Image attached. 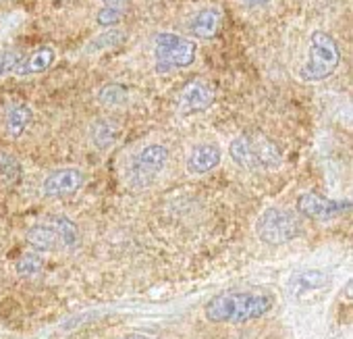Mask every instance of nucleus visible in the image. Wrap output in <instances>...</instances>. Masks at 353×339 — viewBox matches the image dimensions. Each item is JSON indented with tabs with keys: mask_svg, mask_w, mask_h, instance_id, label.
I'll use <instances>...</instances> for the list:
<instances>
[{
	"mask_svg": "<svg viewBox=\"0 0 353 339\" xmlns=\"http://www.w3.org/2000/svg\"><path fill=\"white\" fill-rule=\"evenodd\" d=\"M274 306V298L262 291H225L214 296L204 312L210 322H245L264 316Z\"/></svg>",
	"mask_w": 353,
	"mask_h": 339,
	"instance_id": "f257e3e1",
	"label": "nucleus"
},
{
	"mask_svg": "<svg viewBox=\"0 0 353 339\" xmlns=\"http://www.w3.org/2000/svg\"><path fill=\"white\" fill-rule=\"evenodd\" d=\"M229 154L237 166L248 171H272L281 166V150L264 133H243L229 146Z\"/></svg>",
	"mask_w": 353,
	"mask_h": 339,
	"instance_id": "f03ea898",
	"label": "nucleus"
},
{
	"mask_svg": "<svg viewBox=\"0 0 353 339\" xmlns=\"http://www.w3.org/2000/svg\"><path fill=\"white\" fill-rule=\"evenodd\" d=\"M341 63V52L334 38L322 30H316L310 36V59L299 69V77L303 81L316 84L330 77Z\"/></svg>",
	"mask_w": 353,
	"mask_h": 339,
	"instance_id": "7ed1b4c3",
	"label": "nucleus"
},
{
	"mask_svg": "<svg viewBox=\"0 0 353 339\" xmlns=\"http://www.w3.org/2000/svg\"><path fill=\"white\" fill-rule=\"evenodd\" d=\"M154 55H156V69L166 73L170 69H183L196 61L198 46L192 40H185L176 34H158L154 40Z\"/></svg>",
	"mask_w": 353,
	"mask_h": 339,
	"instance_id": "20e7f679",
	"label": "nucleus"
},
{
	"mask_svg": "<svg viewBox=\"0 0 353 339\" xmlns=\"http://www.w3.org/2000/svg\"><path fill=\"white\" fill-rule=\"evenodd\" d=\"M256 235L268 246H283L299 235V221L283 209H268L256 221Z\"/></svg>",
	"mask_w": 353,
	"mask_h": 339,
	"instance_id": "39448f33",
	"label": "nucleus"
},
{
	"mask_svg": "<svg viewBox=\"0 0 353 339\" xmlns=\"http://www.w3.org/2000/svg\"><path fill=\"white\" fill-rule=\"evenodd\" d=\"M168 160V150L162 144H150L143 150H139L129 164V184L133 188H148L152 186L158 175L164 171Z\"/></svg>",
	"mask_w": 353,
	"mask_h": 339,
	"instance_id": "423d86ee",
	"label": "nucleus"
},
{
	"mask_svg": "<svg viewBox=\"0 0 353 339\" xmlns=\"http://www.w3.org/2000/svg\"><path fill=\"white\" fill-rule=\"evenodd\" d=\"M297 211L314 221H330L351 211V200H330L314 192H305L297 198Z\"/></svg>",
	"mask_w": 353,
	"mask_h": 339,
	"instance_id": "0eeeda50",
	"label": "nucleus"
},
{
	"mask_svg": "<svg viewBox=\"0 0 353 339\" xmlns=\"http://www.w3.org/2000/svg\"><path fill=\"white\" fill-rule=\"evenodd\" d=\"M85 184V175L79 168L67 166V168H59V171L50 173L44 184H42V194L48 198H59V196H69L75 194L83 188Z\"/></svg>",
	"mask_w": 353,
	"mask_h": 339,
	"instance_id": "6e6552de",
	"label": "nucleus"
},
{
	"mask_svg": "<svg viewBox=\"0 0 353 339\" xmlns=\"http://www.w3.org/2000/svg\"><path fill=\"white\" fill-rule=\"evenodd\" d=\"M330 285V275H326L324 271H318V269H312V271H301L297 275L291 277L289 281V293L297 300L305 298V296H312V293H318V291H324L328 289Z\"/></svg>",
	"mask_w": 353,
	"mask_h": 339,
	"instance_id": "1a4fd4ad",
	"label": "nucleus"
},
{
	"mask_svg": "<svg viewBox=\"0 0 353 339\" xmlns=\"http://www.w3.org/2000/svg\"><path fill=\"white\" fill-rule=\"evenodd\" d=\"M214 102V90L204 81H190L179 96V108L183 113H202Z\"/></svg>",
	"mask_w": 353,
	"mask_h": 339,
	"instance_id": "9d476101",
	"label": "nucleus"
},
{
	"mask_svg": "<svg viewBox=\"0 0 353 339\" xmlns=\"http://www.w3.org/2000/svg\"><path fill=\"white\" fill-rule=\"evenodd\" d=\"M221 160H223V152L216 144H200L188 156V171L192 175H204L214 171L221 164Z\"/></svg>",
	"mask_w": 353,
	"mask_h": 339,
	"instance_id": "9b49d317",
	"label": "nucleus"
},
{
	"mask_svg": "<svg viewBox=\"0 0 353 339\" xmlns=\"http://www.w3.org/2000/svg\"><path fill=\"white\" fill-rule=\"evenodd\" d=\"M57 55L50 46H40L36 48L32 55H28L26 59L19 61V65L15 67V75L19 77H28V75H36V73H44L52 67Z\"/></svg>",
	"mask_w": 353,
	"mask_h": 339,
	"instance_id": "f8f14e48",
	"label": "nucleus"
},
{
	"mask_svg": "<svg viewBox=\"0 0 353 339\" xmlns=\"http://www.w3.org/2000/svg\"><path fill=\"white\" fill-rule=\"evenodd\" d=\"M219 26H221V13L216 9H204L200 11L194 21H192V34L200 40H210L216 36L219 32Z\"/></svg>",
	"mask_w": 353,
	"mask_h": 339,
	"instance_id": "ddd939ff",
	"label": "nucleus"
},
{
	"mask_svg": "<svg viewBox=\"0 0 353 339\" xmlns=\"http://www.w3.org/2000/svg\"><path fill=\"white\" fill-rule=\"evenodd\" d=\"M34 119V113L28 104H13L7 110V133L11 137H19L26 133V129L30 127Z\"/></svg>",
	"mask_w": 353,
	"mask_h": 339,
	"instance_id": "4468645a",
	"label": "nucleus"
},
{
	"mask_svg": "<svg viewBox=\"0 0 353 339\" xmlns=\"http://www.w3.org/2000/svg\"><path fill=\"white\" fill-rule=\"evenodd\" d=\"M28 242L38 252H50L61 246V240L52 225H36L28 231Z\"/></svg>",
	"mask_w": 353,
	"mask_h": 339,
	"instance_id": "2eb2a0df",
	"label": "nucleus"
},
{
	"mask_svg": "<svg viewBox=\"0 0 353 339\" xmlns=\"http://www.w3.org/2000/svg\"><path fill=\"white\" fill-rule=\"evenodd\" d=\"M119 137V127L114 125V121H108V119H100L92 125V142L100 148V150H106L110 148Z\"/></svg>",
	"mask_w": 353,
	"mask_h": 339,
	"instance_id": "dca6fc26",
	"label": "nucleus"
},
{
	"mask_svg": "<svg viewBox=\"0 0 353 339\" xmlns=\"http://www.w3.org/2000/svg\"><path fill=\"white\" fill-rule=\"evenodd\" d=\"M50 225L57 231V235L61 240V246H65V248H75L77 246V242H79V229H77V225L69 217H54L50 221Z\"/></svg>",
	"mask_w": 353,
	"mask_h": 339,
	"instance_id": "f3484780",
	"label": "nucleus"
},
{
	"mask_svg": "<svg viewBox=\"0 0 353 339\" xmlns=\"http://www.w3.org/2000/svg\"><path fill=\"white\" fill-rule=\"evenodd\" d=\"M17 275L19 277H36V275H40L42 273V269H44V260H42V256L40 254H36V252H26L19 260H17Z\"/></svg>",
	"mask_w": 353,
	"mask_h": 339,
	"instance_id": "a211bd4d",
	"label": "nucleus"
},
{
	"mask_svg": "<svg viewBox=\"0 0 353 339\" xmlns=\"http://www.w3.org/2000/svg\"><path fill=\"white\" fill-rule=\"evenodd\" d=\"M98 100L104 104V106H121L127 102V88L121 86V84H106L100 94H98Z\"/></svg>",
	"mask_w": 353,
	"mask_h": 339,
	"instance_id": "6ab92c4d",
	"label": "nucleus"
},
{
	"mask_svg": "<svg viewBox=\"0 0 353 339\" xmlns=\"http://www.w3.org/2000/svg\"><path fill=\"white\" fill-rule=\"evenodd\" d=\"M0 177L7 184L15 186L21 180V164L15 156H0Z\"/></svg>",
	"mask_w": 353,
	"mask_h": 339,
	"instance_id": "aec40b11",
	"label": "nucleus"
},
{
	"mask_svg": "<svg viewBox=\"0 0 353 339\" xmlns=\"http://www.w3.org/2000/svg\"><path fill=\"white\" fill-rule=\"evenodd\" d=\"M123 34L121 32H117V30H110V32H106V34H102V36H98L92 44H90V48L88 50H102V48H112V46H119L121 42H123Z\"/></svg>",
	"mask_w": 353,
	"mask_h": 339,
	"instance_id": "412c9836",
	"label": "nucleus"
},
{
	"mask_svg": "<svg viewBox=\"0 0 353 339\" xmlns=\"http://www.w3.org/2000/svg\"><path fill=\"white\" fill-rule=\"evenodd\" d=\"M21 59L23 57L19 55V50H0V77L15 71Z\"/></svg>",
	"mask_w": 353,
	"mask_h": 339,
	"instance_id": "4be33fe9",
	"label": "nucleus"
},
{
	"mask_svg": "<svg viewBox=\"0 0 353 339\" xmlns=\"http://www.w3.org/2000/svg\"><path fill=\"white\" fill-rule=\"evenodd\" d=\"M98 26H102V28H112V26H117L121 19H123V13L119 11V7H104L100 13H98Z\"/></svg>",
	"mask_w": 353,
	"mask_h": 339,
	"instance_id": "5701e85b",
	"label": "nucleus"
},
{
	"mask_svg": "<svg viewBox=\"0 0 353 339\" xmlns=\"http://www.w3.org/2000/svg\"><path fill=\"white\" fill-rule=\"evenodd\" d=\"M243 3H245L248 7H262V5H268L270 0H243Z\"/></svg>",
	"mask_w": 353,
	"mask_h": 339,
	"instance_id": "b1692460",
	"label": "nucleus"
},
{
	"mask_svg": "<svg viewBox=\"0 0 353 339\" xmlns=\"http://www.w3.org/2000/svg\"><path fill=\"white\" fill-rule=\"evenodd\" d=\"M102 3L106 5V7H119L123 0H102Z\"/></svg>",
	"mask_w": 353,
	"mask_h": 339,
	"instance_id": "393cba45",
	"label": "nucleus"
},
{
	"mask_svg": "<svg viewBox=\"0 0 353 339\" xmlns=\"http://www.w3.org/2000/svg\"><path fill=\"white\" fill-rule=\"evenodd\" d=\"M129 339H158V337H152V335H141V333H135V335H131Z\"/></svg>",
	"mask_w": 353,
	"mask_h": 339,
	"instance_id": "a878e982",
	"label": "nucleus"
},
{
	"mask_svg": "<svg viewBox=\"0 0 353 339\" xmlns=\"http://www.w3.org/2000/svg\"><path fill=\"white\" fill-rule=\"evenodd\" d=\"M0 3H3V0H0Z\"/></svg>",
	"mask_w": 353,
	"mask_h": 339,
	"instance_id": "bb28decb",
	"label": "nucleus"
}]
</instances>
